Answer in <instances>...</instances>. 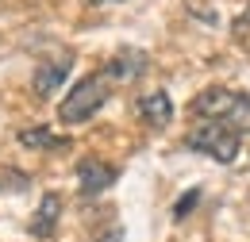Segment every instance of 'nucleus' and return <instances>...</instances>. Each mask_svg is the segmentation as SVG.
Here are the masks:
<instances>
[{"mask_svg":"<svg viewBox=\"0 0 250 242\" xmlns=\"http://www.w3.org/2000/svg\"><path fill=\"white\" fill-rule=\"evenodd\" d=\"M104 104H108V77H104V73H89V77H81V81L69 89V96L58 104V120H62L65 127H77V123L93 120Z\"/></svg>","mask_w":250,"mask_h":242,"instance_id":"obj_1","label":"nucleus"},{"mask_svg":"<svg viewBox=\"0 0 250 242\" xmlns=\"http://www.w3.org/2000/svg\"><path fill=\"white\" fill-rule=\"evenodd\" d=\"M185 142H188V150L208 154V158H216L219 165H231L239 158V150H243V135L219 120H204V127H196Z\"/></svg>","mask_w":250,"mask_h":242,"instance_id":"obj_2","label":"nucleus"},{"mask_svg":"<svg viewBox=\"0 0 250 242\" xmlns=\"http://www.w3.org/2000/svg\"><path fill=\"white\" fill-rule=\"evenodd\" d=\"M116 177H120V169L108 165L104 158H93V154H89V158L77 161V188H81L85 200H93V196H100L104 188H112Z\"/></svg>","mask_w":250,"mask_h":242,"instance_id":"obj_3","label":"nucleus"},{"mask_svg":"<svg viewBox=\"0 0 250 242\" xmlns=\"http://www.w3.org/2000/svg\"><path fill=\"white\" fill-rule=\"evenodd\" d=\"M235 100H239V92L231 89H204L196 100H192V116H204V120H227L231 112H235Z\"/></svg>","mask_w":250,"mask_h":242,"instance_id":"obj_4","label":"nucleus"},{"mask_svg":"<svg viewBox=\"0 0 250 242\" xmlns=\"http://www.w3.org/2000/svg\"><path fill=\"white\" fill-rule=\"evenodd\" d=\"M58 219H62V196H58V192H46V196L39 200V208H35L31 223H27L31 239H50V235L58 231Z\"/></svg>","mask_w":250,"mask_h":242,"instance_id":"obj_5","label":"nucleus"},{"mask_svg":"<svg viewBox=\"0 0 250 242\" xmlns=\"http://www.w3.org/2000/svg\"><path fill=\"white\" fill-rule=\"evenodd\" d=\"M139 116L150 123L154 131H166L169 123H173V100H169V92H146L143 100H139Z\"/></svg>","mask_w":250,"mask_h":242,"instance_id":"obj_6","label":"nucleus"},{"mask_svg":"<svg viewBox=\"0 0 250 242\" xmlns=\"http://www.w3.org/2000/svg\"><path fill=\"white\" fill-rule=\"evenodd\" d=\"M65 73H69V58H58V61H42L39 69H35L31 77V92L39 100H46V96H54L58 85L65 81Z\"/></svg>","mask_w":250,"mask_h":242,"instance_id":"obj_7","label":"nucleus"},{"mask_svg":"<svg viewBox=\"0 0 250 242\" xmlns=\"http://www.w3.org/2000/svg\"><path fill=\"white\" fill-rule=\"evenodd\" d=\"M143 69H146V54L127 46L120 54H112V61L104 65V77H108V81H135Z\"/></svg>","mask_w":250,"mask_h":242,"instance_id":"obj_8","label":"nucleus"},{"mask_svg":"<svg viewBox=\"0 0 250 242\" xmlns=\"http://www.w3.org/2000/svg\"><path fill=\"white\" fill-rule=\"evenodd\" d=\"M20 146H27V150H69V139L54 135L50 127H23L20 131Z\"/></svg>","mask_w":250,"mask_h":242,"instance_id":"obj_9","label":"nucleus"},{"mask_svg":"<svg viewBox=\"0 0 250 242\" xmlns=\"http://www.w3.org/2000/svg\"><path fill=\"white\" fill-rule=\"evenodd\" d=\"M219 123L235 127L239 135H250V92H239V100H235V112H231L227 120H219Z\"/></svg>","mask_w":250,"mask_h":242,"instance_id":"obj_10","label":"nucleus"},{"mask_svg":"<svg viewBox=\"0 0 250 242\" xmlns=\"http://www.w3.org/2000/svg\"><path fill=\"white\" fill-rule=\"evenodd\" d=\"M196 200H200V188H188L185 196H181V200L173 204V219H185V215L196 208Z\"/></svg>","mask_w":250,"mask_h":242,"instance_id":"obj_11","label":"nucleus"},{"mask_svg":"<svg viewBox=\"0 0 250 242\" xmlns=\"http://www.w3.org/2000/svg\"><path fill=\"white\" fill-rule=\"evenodd\" d=\"M96 242H124V235H120V227H116L112 235H104V239H96Z\"/></svg>","mask_w":250,"mask_h":242,"instance_id":"obj_12","label":"nucleus"},{"mask_svg":"<svg viewBox=\"0 0 250 242\" xmlns=\"http://www.w3.org/2000/svg\"><path fill=\"white\" fill-rule=\"evenodd\" d=\"M85 4H93V8H100V4H124V0H85Z\"/></svg>","mask_w":250,"mask_h":242,"instance_id":"obj_13","label":"nucleus"}]
</instances>
